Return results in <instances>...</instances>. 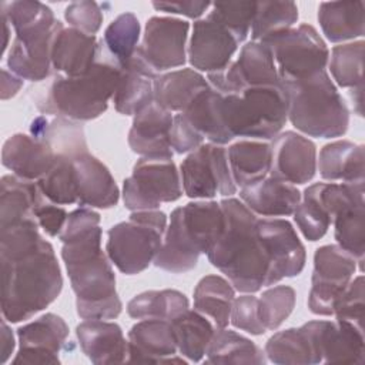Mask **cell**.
<instances>
[{
	"mask_svg": "<svg viewBox=\"0 0 365 365\" xmlns=\"http://www.w3.org/2000/svg\"><path fill=\"white\" fill-rule=\"evenodd\" d=\"M170 322L180 355L190 362H200L207 354L214 325L195 309H187Z\"/></svg>",
	"mask_w": 365,
	"mask_h": 365,
	"instance_id": "8d00e7d4",
	"label": "cell"
},
{
	"mask_svg": "<svg viewBox=\"0 0 365 365\" xmlns=\"http://www.w3.org/2000/svg\"><path fill=\"white\" fill-rule=\"evenodd\" d=\"M210 17L221 23L238 43H242L250 31L257 13V1L212 3Z\"/></svg>",
	"mask_w": 365,
	"mask_h": 365,
	"instance_id": "c3c4849f",
	"label": "cell"
},
{
	"mask_svg": "<svg viewBox=\"0 0 365 365\" xmlns=\"http://www.w3.org/2000/svg\"><path fill=\"white\" fill-rule=\"evenodd\" d=\"M170 218L177 224L184 240L200 254H208L220 240L225 215L217 201H194L177 207Z\"/></svg>",
	"mask_w": 365,
	"mask_h": 365,
	"instance_id": "d6986e66",
	"label": "cell"
},
{
	"mask_svg": "<svg viewBox=\"0 0 365 365\" xmlns=\"http://www.w3.org/2000/svg\"><path fill=\"white\" fill-rule=\"evenodd\" d=\"M181 185L190 198L210 200L215 195L231 197L237 185L231 175L227 148L220 144H201L191 151L181 167Z\"/></svg>",
	"mask_w": 365,
	"mask_h": 365,
	"instance_id": "30bf717a",
	"label": "cell"
},
{
	"mask_svg": "<svg viewBox=\"0 0 365 365\" xmlns=\"http://www.w3.org/2000/svg\"><path fill=\"white\" fill-rule=\"evenodd\" d=\"M281 84L288 98V120L298 131L317 138H335L346 133L349 110L327 70Z\"/></svg>",
	"mask_w": 365,
	"mask_h": 365,
	"instance_id": "5b68a950",
	"label": "cell"
},
{
	"mask_svg": "<svg viewBox=\"0 0 365 365\" xmlns=\"http://www.w3.org/2000/svg\"><path fill=\"white\" fill-rule=\"evenodd\" d=\"M364 275L352 277L334 307V315L338 321H345L364 331Z\"/></svg>",
	"mask_w": 365,
	"mask_h": 365,
	"instance_id": "681fc988",
	"label": "cell"
},
{
	"mask_svg": "<svg viewBox=\"0 0 365 365\" xmlns=\"http://www.w3.org/2000/svg\"><path fill=\"white\" fill-rule=\"evenodd\" d=\"M356 259L339 245H322L314 254L308 308L321 317L334 315V307L356 271Z\"/></svg>",
	"mask_w": 365,
	"mask_h": 365,
	"instance_id": "8fae6325",
	"label": "cell"
},
{
	"mask_svg": "<svg viewBox=\"0 0 365 365\" xmlns=\"http://www.w3.org/2000/svg\"><path fill=\"white\" fill-rule=\"evenodd\" d=\"M100 221L97 211L80 207L68 214L58 235L76 311L83 319H115L123 311L111 261L101 248Z\"/></svg>",
	"mask_w": 365,
	"mask_h": 365,
	"instance_id": "6da1fadb",
	"label": "cell"
},
{
	"mask_svg": "<svg viewBox=\"0 0 365 365\" xmlns=\"http://www.w3.org/2000/svg\"><path fill=\"white\" fill-rule=\"evenodd\" d=\"M16 346L13 331L6 324V319L1 321V345H0V354H1V364H6L13 354Z\"/></svg>",
	"mask_w": 365,
	"mask_h": 365,
	"instance_id": "6f0895ef",
	"label": "cell"
},
{
	"mask_svg": "<svg viewBox=\"0 0 365 365\" xmlns=\"http://www.w3.org/2000/svg\"><path fill=\"white\" fill-rule=\"evenodd\" d=\"M187 309H190V301L177 289L144 291L127 304V314L133 319L173 321Z\"/></svg>",
	"mask_w": 365,
	"mask_h": 365,
	"instance_id": "ab89813d",
	"label": "cell"
},
{
	"mask_svg": "<svg viewBox=\"0 0 365 365\" xmlns=\"http://www.w3.org/2000/svg\"><path fill=\"white\" fill-rule=\"evenodd\" d=\"M67 217L68 214L61 205L48 201L46 197L34 208V218L38 227L48 237H57L61 234Z\"/></svg>",
	"mask_w": 365,
	"mask_h": 365,
	"instance_id": "f5cc1de1",
	"label": "cell"
},
{
	"mask_svg": "<svg viewBox=\"0 0 365 365\" xmlns=\"http://www.w3.org/2000/svg\"><path fill=\"white\" fill-rule=\"evenodd\" d=\"M100 43L97 61L86 74L54 78L44 104L38 106L43 113L73 121H88L107 110L108 101L117 90L121 67L108 54L104 43Z\"/></svg>",
	"mask_w": 365,
	"mask_h": 365,
	"instance_id": "277c9868",
	"label": "cell"
},
{
	"mask_svg": "<svg viewBox=\"0 0 365 365\" xmlns=\"http://www.w3.org/2000/svg\"><path fill=\"white\" fill-rule=\"evenodd\" d=\"M234 182L240 188L250 187L269 174L271 147L259 140H240L227 148Z\"/></svg>",
	"mask_w": 365,
	"mask_h": 365,
	"instance_id": "836d02e7",
	"label": "cell"
},
{
	"mask_svg": "<svg viewBox=\"0 0 365 365\" xmlns=\"http://www.w3.org/2000/svg\"><path fill=\"white\" fill-rule=\"evenodd\" d=\"M230 322L251 335H262L267 331L258 318V298L252 294H244L234 299Z\"/></svg>",
	"mask_w": 365,
	"mask_h": 365,
	"instance_id": "816d5d0a",
	"label": "cell"
},
{
	"mask_svg": "<svg viewBox=\"0 0 365 365\" xmlns=\"http://www.w3.org/2000/svg\"><path fill=\"white\" fill-rule=\"evenodd\" d=\"M0 10L14 29L16 34L40 29H51L58 23L53 10L44 3L36 0L3 1L0 4Z\"/></svg>",
	"mask_w": 365,
	"mask_h": 365,
	"instance_id": "f6af8a7d",
	"label": "cell"
},
{
	"mask_svg": "<svg viewBox=\"0 0 365 365\" xmlns=\"http://www.w3.org/2000/svg\"><path fill=\"white\" fill-rule=\"evenodd\" d=\"M221 100L222 94L210 86L202 90L188 107L181 111V114L192 130L204 140L207 138L212 144L224 145L234 137L225 128L221 113Z\"/></svg>",
	"mask_w": 365,
	"mask_h": 365,
	"instance_id": "4dcf8cb0",
	"label": "cell"
},
{
	"mask_svg": "<svg viewBox=\"0 0 365 365\" xmlns=\"http://www.w3.org/2000/svg\"><path fill=\"white\" fill-rule=\"evenodd\" d=\"M23 86V78L9 71L7 68L1 70V100H9L14 97Z\"/></svg>",
	"mask_w": 365,
	"mask_h": 365,
	"instance_id": "9f6ffc18",
	"label": "cell"
},
{
	"mask_svg": "<svg viewBox=\"0 0 365 365\" xmlns=\"http://www.w3.org/2000/svg\"><path fill=\"white\" fill-rule=\"evenodd\" d=\"M298 20L294 1H257V13L251 26L252 41H262L279 31L291 29Z\"/></svg>",
	"mask_w": 365,
	"mask_h": 365,
	"instance_id": "7bdbcfd3",
	"label": "cell"
},
{
	"mask_svg": "<svg viewBox=\"0 0 365 365\" xmlns=\"http://www.w3.org/2000/svg\"><path fill=\"white\" fill-rule=\"evenodd\" d=\"M281 83H294L327 70L329 50L311 24H299L264 38Z\"/></svg>",
	"mask_w": 365,
	"mask_h": 365,
	"instance_id": "ba28073f",
	"label": "cell"
},
{
	"mask_svg": "<svg viewBox=\"0 0 365 365\" xmlns=\"http://www.w3.org/2000/svg\"><path fill=\"white\" fill-rule=\"evenodd\" d=\"M207 364H255L267 362L264 351L241 334L217 328L207 349Z\"/></svg>",
	"mask_w": 365,
	"mask_h": 365,
	"instance_id": "f35d334b",
	"label": "cell"
},
{
	"mask_svg": "<svg viewBox=\"0 0 365 365\" xmlns=\"http://www.w3.org/2000/svg\"><path fill=\"white\" fill-rule=\"evenodd\" d=\"M190 24L175 17L154 16L147 20L138 53L155 71L181 67L187 60Z\"/></svg>",
	"mask_w": 365,
	"mask_h": 365,
	"instance_id": "5bb4252c",
	"label": "cell"
},
{
	"mask_svg": "<svg viewBox=\"0 0 365 365\" xmlns=\"http://www.w3.org/2000/svg\"><path fill=\"white\" fill-rule=\"evenodd\" d=\"M44 198L36 181L14 174L1 177L0 227L34 217L36 205Z\"/></svg>",
	"mask_w": 365,
	"mask_h": 365,
	"instance_id": "e575fe53",
	"label": "cell"
},
{
	"mask_svg": "<svg viewBox=\"0 0 365 365\" xmlns=\"http://www.w3.org/2000/svg\"><path fill=\"white\" fill-rule=\"evenodd\" d=\"M170 144L173 151H175L177 154H185V153L194 151L201 144H204V138L198 135L192 130V127L187 123V120L182 117V114L178 113L173 118Z\"/></svg>",
	"mask_w": 365,
	"mask_h": 365,
	"instance_id": "db71d44e",
	"label": "cell"
},
{
	"mask_svg": "<svg viewBox=\"0 0 365 365\" xmlns=\"http://www.w3.org/2000/svg\"><path fill=\"white\" fill-rule=\"evenodd\" d=\"M208 84L222 96L237 94L248 87L279 84V76L271 50L261 41H248L238 58L220 71L210 73Z\"/></svg>",
	"mask_w": 365,
	"mask_h": 365,
	"instance_id": "7c38bea8",
	"label": "cell"
},
{
	"mask_svg": "<svg viewBox=\"0 0 365 365\" xmlns=\"http://www.w3.org/2000/svg\"><path fill=\"white\" fill-rule=\"evenodd\" d=\"M182 195L181 177L173 158L141 157L123 184V201L130 211L157 210Z\"/></svg>",
	"mask_w": 365,
	"mask_h": 365,
	"instance_id": "9c48e42d",
	"label": "cell"
},
{
	"mask_svg": "<svg viewBox=\"0 0 365 365\" xmlns=\"http://www.w3.org/2000/svg\"><path fill=\"white\" fill-rule=\"evenodd\" d=\"M235 299V289L221 275L202 277L194 289V309L212 319L217 328H227Z\"/></svg>",
	"mask_w": 365,
	"mask_h": 365,
	"instance_id": "d590c367",
	"label": "cell"
},
{
	"mask_svg": "<svg viewBox=\"0 0 365 365\" xmlns=\"http://www.w3.org/2000/svg\"><path fill=\"white\" fill-rule=\"evenodd\" d=\"M318 21L331 43H342L364 36V1H324L318 7Z\"/></svg>",
	"mask_w": 365,
	"mask_h": 365,
	"instance_id": "1f68e13d",
	"label": "cell"
},
{
	"mask_svg": "<svg viewBox=\"0 0 365 365\" xmlns=\"http://www.w3.org/2000/svg\"><path fill=\"white\" fill-rule=\"evenodd\" d=\"M269 174L274 178L299 185L311 181L317 171V145L309 138L285 131L272 138Z\"/></svg>",
	"mask_w": 365,
	"mask_h": 365,
	"instance_id": "2e32d148",
	"label": "cell"
},
{
	"mask_svg": "<svg viewBox=\"0 0 365 365\" xmlns=\"http://www.w3.org/2000/svg\"><path fill=\"white\" fill-rule=\"evenodd\" d=\"M364 145L348 140H336L324 145L317 158V168L324 180L364 181Z\"/></svg>",
	"mask_w": 365,
	"mask_h": 365,
	"instance_id": "f546056e",
	"label": "cell"
},
{
	"mask_svg": "<svg viewBox=\"0 0 365 365\" xmlns=\"http://www.w3.org/2000/svg\"><path fill=\"white\" fill-rule=\"evenodd\" d=\"M225 227L207 254L208 261L220 269L235 291L254 294L269 287V259L257 235V215L238 198L221 200Z\"/></svg>",
	"mask_w": 365,
	"mask_h": 365,
	"instance_id": "3957f363",
	"label": "cell"
},
{
	"mask_svg": "<svg viewBox=\"0 0 365 365\" xmlns=\"http://www.w3.org/2000/svg\"><path fill=\"white\" fill-rule=\"evenodd\" d=\"M237 38L217 20L207 14L192 26L188 61L197 71L215 73L231 63L238 48Z\"/></svg>",
	"mask_w": 365,
	"mask_h": 365,
	"instance_id": "e0dca14e",
	"label": "cell"
},
{
	"mask_svg": "<svg viewBox=\"0 0 365 365\" xmlns=\"http://www.w3.org/2000/svg\"><path fill=\"white\" fill-rule=\"evenodd\" d=\"M86 150V148H84ZM80 153V151H77ZM77 153H56L54 165L37 181L41 194L51 202L58 205L77 204V188L74 178L73 157Z\"/></svg>",
	"mask_w": 365,
	"mask_h": 365,
	"instance_id": "60d3db41",
	"label": "cell"
},
{
	"mask_svg": "<svg viewBox=\"0 0 365 365\" xmlns=\"http://www.w3.org/2000/svg\"><path fill=\"white\" fill-rule=\"evenodd\" d=\"M67 336L68 327L66 321L53 312H47L17 329L19 351L11 364H60L58 354Z\"/></svg>",
	"mask_w": 365,
	"mask_h": 365,
	"instance_id": "9a60e30c",
	"label": "cell"
},
{
	"mask_svg": "<svg viewBox=\"0 0 365 365\" xmlns=\"http://www.w3.org/2000/svg\"><path fill=\"white\" fill-rule=\"evenodd\" d=\"M212 3L210 1H153V7L158 11L170 14H181L190 19H198L202 16Z\"/></svg>",
	"mask_w": 365,
	"mask_h": 365,
	"instance_id": "11a10c76",
	"label": "cell"
},
{
	"mask_svg": "<svg viewBox=\"0 0 365 365\" xmlns=\"http://www.w3.org/2000/svg\"><path fill=\"white\" fill-rule=\"evenodd\" d=\"M240 198L255 215L288 217L299 204L301 192L295 185L267 175L264 180L241 188Z\"/></svg>",
	"mask_w": 365,
	"mask_h": 365,
	"instance_id": "83f0119b",
	"label": "cell"
},
{
	"mask_svg": "<svg viewBox=\"0 0 365 365\" xmlns=\"http://www.w3.org/2000/svg\"><path fill=\"white\" fill-rule=\"evenodd\" d=\"M221 113L232 137L272 140L288 120V98L282 84L248 87L222 96Z\"/></svg>",
	"mask_w": 365,
	"mask_h": 365,
	"instance_id": "8992f818",
	"label": "cell"
},
{
	"mask_svg": "<svg viewBox=\"0 0 365 365\" xmlns=\"http://www.w3.org/2000/svg\"><path fill=\"white\" fill-rule=\"evenodd\" d=\"M297 301L295 289L289 285H275L258 298V318L267 331L278 329L292 314Z\"/></svg>",
	"mask_w": 365,
	"mask_h": 365,
	"instance_id": "7dc6e473",
	"label": "cell"
},
{
	"mask_svg": "<svg viewBox=\"0 0 365 365\" xmlns=\"http://www.w3.org/2000/svg\"><path fill=\"white\" fill-rule=\"evenodd\" d=\"M160 76L147 60L135 51L121 68V77L113 96L115 110L123 115H134L154 100V80Z\"/></svg>",
	"mask_w": 365,
	"mask_h": 365,
	"instance_id": "4316f807",
	"label": "cell"
},
{
	"mask_svg": "<svg viewBox=\"0 0 365 365\" xmlns=\"http://www.w3.org/2000/svg\"><path fill=\"white\" fill-rule=\"evenodd\" d=\"M1 314L11 324L30 319L57 299L63 275L53 245L44 238L30 250L0 257Z\"/></svg>",
	"mask_w": 365,
	"mask_h": 365,
	"instance_id": "7a4b0ae2",
	"label": "cell"
},
{
	"mask_svg": "<svg viewBox=\"0 0 365 365\" xmlns=\"http://www.w3.org/2000/svg\"><path fill=\"white\" fill-rule=\"evenodd\" d=\"M207 87L205 77L194 68H180L160 74L154 80V100L168 111H184Z\"/></svg>",
	"mask_w": 365,
	"mask_h": 365,
	"instance_id": "d6a6232c",
	"label": "cell"
},
{
	"mask_svg": "<svg viewBox=\"0 0 365 365\" xmlns=\"http://www.w3.org/2000/svg\"><path fill=\"white\" fill-rule=\"evenodd\" d=\"M64 19L70 27L94 36L103 23V13L96 1L83 0L70 3L64 10Z\"/></svg>",
	"mask_w": 365,
	"mask_h": 365,
	"instance_id": "f907efd6",
	"label": "cell"
},
{
	"mask_svg": "<svg viewBox=\"0 0 365 365\" xmlns=\"http://www.w3.org/2000/svg\"><path fill=\"white\" fill-rule=\"evenodd\" d=\"M128 362H185L177 358V344L170 321L141 319L131 327L127 339Z\"/></svg>",
	"mask_w": 365,
	"mask_h": 365,
	"instance_id": "603a6c76",
	"label": "cell"
},
{
	"mask_svg": "<svg viewBox=\"0 0 365 365\" xmlns=\"http://www.w3.org/2000/svg\"><path fill=\"white\" fill-rule=\"evenodd\" d=\"M77 204L90 208H111L120 200V190L110 170L88 150L73 157Z\"/></svg>",
	"mask_w": 365,
	"mask_h": 365,
	"instance_id": "7402d4cb",
	"label": "cell"
},
{
	"mask_svg": "<svg viewBox=\"0 0 365 365\" xmlns=\"http://www.w3.org/2000/svg\"><path fill=\"white\" fill-rule=\"evenodd\" d=\"M257 235L269 259V284L302 272L307 261L305 247L292 224L282 218H258Z\"/></svg>",
	"mask_w": 365,
	"mask_h": 365,
	"instance_id": "4fadbf2b",
	"label": "cell"
},
{
	"mask_svg": "<svg viewBox=\"0 0 365 365\" xmlns=\"http://www.w3.org/2000/svg\"><path fill=\"white\" fill-rule=\"evenodd\" d=\"M264 354L269 362L278 365H315L322 362L317 339L308 322L299 328L275 332L267 341Z\"/></svg>",
	"mask_w": 365,
	"mask_h": 365,
	"instance_id": "f1b7e54d",
	"label": "cell"
},
{
	"mask_svg": "<svg viewBox=\"0 0 365 365\" xmlns=\"http://www.w3.org/2000/svg\"><path fill=\"white\" fill-rule=\"evenodd\" d=\"M63 23L58 20L56 27L17 34L7 54V67L23 80L41 81L51 73V43L56 31Z\"/></svg>",
	"mask_w": 365,
	"mask_h": 365,
	"instance_id": "ffe728a7",
	"label": "cell"
},
{
	"mask_svg": "<svg viewBox=\"0 0 365 365\" xmlns=\"http://www.w3.org/2000/svg\"><path fill=\"white\" fill-rule=\"evenodd\" d=\"M292 215L299 231L308 241L321 240L331 225V217L319 200L317 184L305 188Z\"/></svg>",
	"mask_w": 365,
	"mask_h": 365,
	"instance_id": "bcb514c9",
	"label": "cell"
},
{
	"mask_svg": "<svg viewBox=\"0 0 365 365\" xmlns=\"http://www.w3.org/2000/svg\"><path fill=\"white\" fill-rule=\"evenodd\" d=\"M54 161L53 145L44 137L34 134H13L1 148V164L14 175L36 182L50 171Z\"/></svg>",
	"mask_w": 365,
	"mask_h": 365,
	"instance_id": "44dd1931",
	"label": "cell"
},
{
	"mask_svg": "<svg viewBox=\"0 0 365 365\" xmlns=\"http://www.w3.org/2000/svg\"><path fill=\"white\" fill-rule=\"evenodd\" d=\"M167 230V215L160 210L133 211L127 221L107 232L106 252L125 275H137L154 262Z\"/></svg>",
	"mask_w": 365,
	"mask_h": 365,
	"instance_id": "52a82bcc",
	"label": "cell"
},
{
	"mask_svg": "<svg viewBox=\"0 0 365 365\" xmlns=\"http://www.w3.org/2000/svg\"><path fill=\"white\" fill-rule=\"evenodd\" d=\"M76 335L83 354L93 364H121L127 361V341L118 324L106 319H84L77 325Z\"/></svg>",
	"mask_w": 365,
	"mask_h": 365,
	"instance_id": "484cf974",
	"label": "cell"
},
{
	"mask_svg": "<svg viewBox=\"0 0 365 365\" xmlns=\"http://www.w3.org/2000/svg\"><path fill=\"white\" fill-rule=\"evenodd\" d=\"M100 46L96 36L60 26L51 43V66L66 77L83 76L97 61Z\"/></svg>",
	"mask_w": 365,
	"mask_h": 365,
	"instance_id": "d4e9b609",
	"label": "cell"
},
{
	"mask_svg": "<svg viewBox=\"0 0 365 365\" xmlns=\"http://www.w3.org/2000/svg\"><path fill=\"white\" fill-rule=\"evenodd\" d=\"M334 237L336 245L352 255L359 269L364 262V241H365V200L364 197L354 198L345 202L332 217Z\"/></svg>",
	"mask_w": 365,
	"mask_h": 365,
	"instance_id": "74e56055",
	"label": "cell"
},
{
	"mask_svg": "<svg viewBox=\"0 0 365 365\" xmlns=\"http://www.w3.org/2000/svg\"><path fill=\"white\" fill-rule=\"evenodd\" d=\"M174 115L155 100L134 114L128 131L133 153L147 158H173L170 133Z\"/></svg>",
	"mask_w": 365,
	"mask_h": 365,
	"instance_id": "ac0fdd59",
	"label": "cell"
},
{
	"mask_svg": "<svg viewBox=\"0 0 365 365\" xmlns=\"http://www.w3.org/2000/svg\"><path fill=\"white\" fill-rule=\"evenodd\" d=\"M140 30L137 16L125 11L118 14L104 31V47L121 68L133 58L138 48Z\"/></svg>",
	"mask_w": 365,
	"mask_h": 365,
	"instance_id": "b9f144b4",
	"label": "cell"
},
{
	"mask_svg": "<svg viewBox=\"0 0 365 365\" xmlns=\"http://www.w3.org/2000/svg\"><path fill=\"white\" fill-rule=\"evenodd\" d=\"M322 362L364 364V331L345 321H309Z\"/></svg>",
	"mask_w": 365,
	"mask_h": 365,
	"instance_id": "cb8c5ba5",
	"label": "cell"
},
{
	"mask_svg": "<svg viewBox=\"0 0 365 365\" xmlns=\"http://www.w3.org/2000/svg\"><path fill=\"white\" fill-rule=\"evenodd\" d=\"M364 40L335 46L329 53L328 67L335 83L342 88L362 86Z\"/></svg>",
	"mask_w": 365,
	"mask_h": 365,
	"instance_id": "ee69618b",
	"label": "cell"
}]
</instances>
